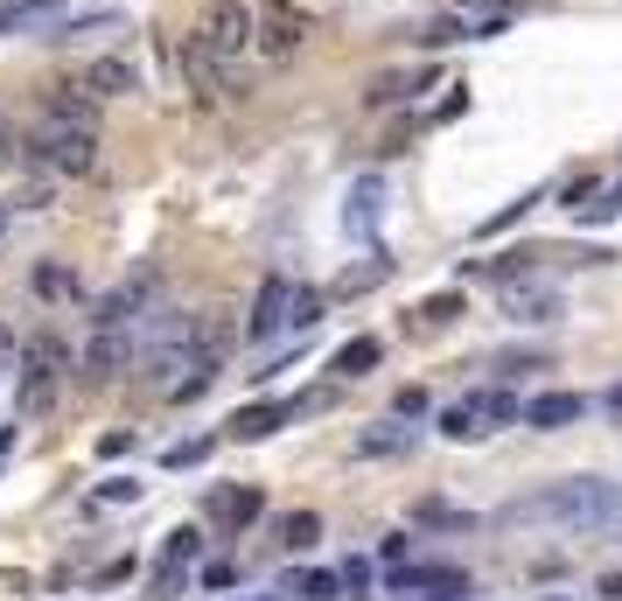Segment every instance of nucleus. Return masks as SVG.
<instances>
[{"label":"nucleus","mask_w":622,"mask_h":601,"mask_svg":"<svg viewBox=\"0 0 622 601\" xmlns=\"http://www.w3.org/2000/svg\"><path fill=\"white\" fill-rule=\"evenodd\" d=\"M622 518V490L601 476H567V483H545V490L518 497L504 524H567V532H588V524H615Z\"/></svg>","instance_id":"1"},{"label":"nucleus","mask_w":622,"mask_h":601,"mask_svg":"<svg viewBox=\"0 0 622 601\" xmlns=\"http://www.w3.org/2000/svg\"><path fill=\"white\" fill-rule=\"evenodd\" d=\"M64 371H70V350L56 343V336H35V343L22 350V364H14V406L29 412H49L56 392H64Z\"/></svg>","instance_id":"2"},{"label":"nucleus","mask_w":622,"mask_h":601,"mask_svg":"<svg viewBox=\"0 0 622 601\" xmlns=\"http://www.w3.org/2000/svg\"><path fill=\"white\" fill-rule=\"evenodd\" d=\"M29 161H43L49 175H91V168H99V134H91V126H64V120H49L43 134L29 140Z\"/></svg>","instance_id":"3"},{"label":"nucleus","mask_w":622,"mask_h":601,"mask_svg":"<svg viewBox=\"0 0 622 601\" xmlns=\"http://www.w3.org/2000/svg\"><path fill=\"white\" fill-rule=\"evenodd\" d=\"M196 43L211 49L224 70H231L238 56L252 49V8H245V0H211V14L196 22Z\"/></svg>","instance_id":"4"},{"label":"nucleus","mask_w":622,"mask_h":601,"mask_svg":"<svg viewBox=\"0 0 622 601\" xmlns=\"http://www.w3.org/2000/svg\"><path fill=\"white\" fill-rule=\"evenodd\" d=\"M155 294H161V273H155V267H140L134 280H120V287H112L99 308H91V322H99V329H134L140 315L155 308Z\"/></svg>","instance_id":"5"},{"label":"nucleus","mask_w":622,"mask_h":601,"mask_svg":"<svg viewBox=\"0 0 622 601\" xmlns=\"http://www.w3.org/2000/svg\"><path fill=\"white\" fill-rule=\"evenodd\" d=\"M252 43H259V56H294L301 43H308V14L301 8H287V0H267V8L252 14Z\"/></svg>","instance_id":"6"},{"label":"nucleus","mask_w":622,"mask_h":601,"mask_svg":"<svg viewBox=\"0 0 622 601\" xmlns=\"http://www.w3.org/2000/svg\"><path fill=\"white\" fill-rule=\"evenodd\" d=\"M134 364V329H99L91 322V336H84V356H78V371L91 385H105V378H120V371Z\"/></svg>","instance_id":"7"},{"label":"nucleus","mask_w":622,"mask_h":601,"mask_svg":"<svg viewBox=\"0 0 622 601\" xmlns=\"http://www.w3.org/2000/svg\"><path fill=\"white\" fill-rule=\"evenodd\" d=\"M176 64H182V78H190L196 105H217V99H231V70H224L217 56L196 43V35H182V43H176Z\"/></svg>","instance_id":"8"},{"label":"nucleus","mask_w":622,"mask_h":601,"mask_svg":"<svg viewBox=\"0 0 622 601\" xmlns=\"http://www.w3.org/2000/svg\"><path fill=\"white\" fill-rule=\"evenodd\" d=\"M78 84L91 91V99H134V91H140V64L126 49H105V56H91V64H84Z\"/></svg>","instance_id":"9"},{"label":"nucleus","mask_w":622,"mask_h":601,"mask_svg":"<svg viewBox=\"0 0 622 601\" xmlns=\"http://www.w3.org/2000/svg\"><path fill=\"white\" fill-rule=\"evenodd\" d=\"M378 224H385V182L378 175H364L350 190V211H343V231L357 238V246H371V252H385V238H378Z\"/></svg>","instance_id":"10"},{"label":"nucleus","mask_w":622,"mask_h":601,"mask_svg":"<svg viewBox=\"0 0 622 601\" xmlns=\"http://www.w3.org/2000/svg\"><path fill=\"white\" fill-rule=\"evenodd\" d=\"M84 0H0V35H43L49 22L78 14Z\"/></svg>","instance_id":"11"},{"label":"nucleus","mask_w":622,"mask_h":601,"mask_svg":"<svg viewBox=\"0 0 622 601\" xmlns=\"http://www.w3.org/2000/svg\"><path fill=\"white\" fill-rule=\"evenodd\" d=\"M580 412H588V399H580V392H539V399L518 406V420L539 427V434H559V427H574Z\"/></svg>","instance_id":"12"},{"label":"nucleus","mask_w":622,"mask_h":601,"mask_svg":"<svg viewBox=\"0 0 622 601\" xmlns=\"http://www.w3.org/2000/svg\"><path fill=\"white\" fill-rule=\"evenodd\" d=\"M287 287H294L287 273H267V280H259L252 322H245V336H252V343H267V336H280V322H287Z\"/></svg>","instance_id":"13"},{"label":"nucleus","mask_w":622,"mask_h":601,"mask_svg":"<svg viewBox=\"0 0 622 601\" xmlns=\"http://www.w3.org/2000/svg\"><path fill=\"white\" fill-rule=\"evenodd\" d=\"M29 287H35V300H49V308H70V300L84 294V280L64 267V259H35L29 267Z\"/></svg>","instance_id":"14"},{"label":"nucleus","mask_w":622,"mask_h":601,"mask_svg":"<svg viewBox=\"0 0 622 601\" xmlns=\"http://www.w3.org/2000/svg\"><path fill=\"white\" fill-rule=\"evenodd\" d=\"M91 35H126V22L112 8H99V14H64V22H49L35 43H91Z\"/></svg>","instance_id":"15"},{"label":"nucleus","mask_w":622,"mask_h":601,"mask_svg":"<svg viewBox=\"0 0 622 601\" xmlns=\"http://www.w3.org/2000/svg\"><path fill=\"white\" fill-rule=\"evenodd\" d=\"M287 420H294V399H267V406L231 412V427H224V434H231V441H267L273 427H287Z\"/></svg>","instance_id":"16"},{"label":"nucleus","mask_w":622,"mask_h":601,"mask_svg":"<svg viewBox=\"0 0 622 601\" xmlns=\"http://www.w3.org/2000/svg\"><path fill=\"white\" fill-rule=\"evenodd\" d=\"M392 588L399 594H468V574L462 567H399Z\"/></svg>","instance_id":"17"},{"label":"nucleus","mask_w":622,"mask_h":601,"mask_svg":"<svg viewBox=\"0 0 622 601\" xmlns=\"http://www.w3.org/2000/svg\"><path fill=\"white\" fill-rule=\"evenodd\" d=\"M43 112H49V120H64V126H91V134H99V99H91L84 84H49Z\"/></svg>","instance_id":"18"},{"label":"nucleus","mask_w":622,"mask_h":601,"mask_svg":"<svg viewBox=\"0 0 622 601\" xmlns=\"http://www.w3.org/2000/svg\"><path fill=\"white\" fill-rule=\"evenodd\" d=\"M378 356H385V343H378V336H350V343L336 350V378H343V385L371 378V371H378Z\"/></svg>","instance_id":"19"},{"label":"nucleus","mask_w":622,"mask_h":601,"mask_svg":"<svg viewBox=\"0 0 622 601\" xmlns=\"http://www.w3.org/2000/svg\"><path fill=\"white\" fill-rule=\"evenodd\" d=\"M259 511H267V497H259L252 483H245V490H217V497H211V518H217V524H231V532H245V524H252Z\"/></svg>","instance_id":"20"},{"label":"nucleus","mask_w":622,"mask_h":601,"mask_svg":"<svg viewBox=\"0 0 622 601\" xmlns=\"http://www.w3.org/2000/svg\"><path fill=\"white\" fill-rule=\"evenodd\" d=\"M504 315H511V322H553V315H559V294H545V287H511V294H504Z\"/></svg>","instance_id":"21"},{"label":"nucleus","mask_w":622,"mask_h":601,"mask_svg":"<svg viewBox=\"0 0 622 601\" xmlns=\"http://www.w3.org/2000/svg\"><path fill=\"white\" fill-rule=\"evenodd\" d=\"M350 447H357L364 462H378V455H412V427H364Z\"/></svg>","instance_id":"22"},{"label":"nucleus","mask_w":622,"mask_h":601,"mask_svg":"<svg viewBox=\"0 0 622 601\" xmlns=\"http://www.w3.org/2000/svg\"><path fill=\"white\" fill-rule=\"evenodd\" d=\"M441 434H448V441H483V434H489L483 399H455V406L441 412Z\"/></svg>","instance_id":"23"},{"label":"nucleus","mask_w":622,"mask_h":601,"mask_svg":"<svg viewBox=\"0 0 622 601\" xmlns=\"http://www.w3.org/2000/svg\"><path fill=\"white\" fill-rule=\"evenodd\" d=\"M280 594H287V601H336L343 588H336V574L308 567V574H287V580H280Z\"/></svg>","instance_id":"24"},{"label":"nucleus","mask_w":622,"mask_h":601,"mask_svg":"<svg viewBox=\"0 0 622 601\" xmlns=\"http://www.w3.org/2000/svg\"><path fill=\"white\" fill-rule=\"evenodd\" d=\"M196 559H203V532H190V524H176V532L161 538V567H182V574H190Z\"/></svg>","instance_id":"25"},{"label":"nucleus","mask_w":622,"mask_h":601,"mask_svg":"<svg viewBox=\"0 0 622 601\" xmlns=\"http://www.w3.org/2000/svg\"><path fill=\"white\" fill-rule=\"evenodd\" d=\"M315 538H323V518H315V511H287V518H280V546H287V553H308Z\"/></svg>","instance_id":"26"},{"label":"nucleus","mask_w":622,"mask_h":601,"mask_svg":"<svg viewBox=\"0 0 622 601\" xmlns=\"http://www.w3.org/2000/svg\"><path fill=\"white\" fill-rule=\"evenodd\" d=\"M315 322H323V294L315 287H287V322L280 329H315Z\"/></svg>","instance_id":"27"},{"label":"nucleus","mask_w":622,"mask_h":601,"mask_svg":"<svg viewBox=\"0 0 622 601\" xmlns=\"http://www.w3.org/2000/svg\"><path fill=\"white\" fill-rule=\"evenodd\" d=\"M211 434H196V441H176V447H161V468H196V462H211Z\"/></svg>","instance_id":"28"},{"label":"nucleus","mask_w":622,"mask_h":601,"mask_svg":"<svg viewBox=\"0 0 622 601\" xmlns=\"http://www.w3.org/2000/svg\"><path fill=\"white\" fill-rule=\"evenodd\" d=\"M539 203H545L539 190H524L518 203H504V211H497V217H483V238H497V231H511V224H518L524 211H539Z\"/></svg>","instance_id":"29"},{"label":"nucleus","mask_w":622,"mask_h":601,"mask_svg":"<svg viewBox=\"0 0 622 601\" xmlns=\"http://www.w3.org/2000/svg\"><path fill=\"white\" fill-rule=\"evenodd\" d=\"M385 273H392V259L378 252V259H371V267H357V273H343V280H336V294H371V287H378Z\"/></svg>","instance_id":"30"},{"label":"nucleus","mask_w":622,"mask_h":601,"mask_svg":"<svg viewBox=\"0 0 622 601\" xmlns=\"http://www.w3.org/2000/svg\"><path fill=\"white\" fill-rule=\"evenodd\" d=\"M476 399H483V420H489V427L518 420V392H476Z\"/></svg>","instance_id":"31"},{"label":"nucleus","mask_w":622,"mask_h":601,"mask_svg":"<svg viewBox=\"0 0 622 601\" xmlns=\"http://www.w3.org/2000/svg\"><path fill=\"white\" fill-rule=\"evenodd\" d=\"M462 315V294L448 287V294H433V300H420V322H455Z\"/></svg>","instance_id":"32"},{"label":"nucleus","mask_w":622,"mask_h":601,"mask_svg":"<svg viewBox=\"0 0 622 601\" xmlns=\"http://www.w3.org/2000/svg\"><path fill=\"white\" fill-rule=\"evenodd\" d=\"M462 35H468V22H455V14H441V22H433V29L420 35V43H427V49H448V43H462Z\"/></svg>","instance_id":"33"},{"label":"nucleus","mask_w":622,"mask_h":601,"mask_svg":"<svg viewBox=\"0 0 622 601\" xmlns=\"http://www.w3.org/2000/svg\"><path fill=\"white\" fill-rule=\"evenodd\" d=\"M406 91H412L406 78H378V84H371V91H364V105H399V99H406Z\"/></svg>","instance_id":"34"},{"label":"nucleus","mask_w":622,"mask_h":601,"mask_svg":"<svg viewBox=\"0 0 622 601\" xmlns=\"http://www.w3.org/2000/svg\"><path fill=\"white\" fill-rule=\"evenodd\" d=\"M14 211H49V182H43V175L22 182V190H14Z\"/></svg>","instance_id":"35"},{"label":"nucleus","mask_w":622,"mask_h":601,"mask_svg":"<svg viewBox=\"0 0 622 601\" xmlns=\"http://www.w3.org/2000/svg\"><path fill=\"white\" fill-rule=\"evenodd\" d=\"M336 588H343V594H364V588H371V559H350V567L336 574Z\"/></svg>","instance_id":"36"},{"label":"nucleus","mask_w":622,"mask_h":601,"mask_svg":"<svg viewBox=\"0 0 622 601\" xmlns=\"http://www.w3.org/2000/svg\"><path fill=\"white\" fill-rule=\"evenodd\" d=\"M140 497V483L134 476H112V483H99V503H134Z\"/></svg>","instance_id":"37"},{"label":"nucleus","mask_w":622,"mask_h":601,"mask_svg":"<svg viewBox=\"0 0 622 601\" xmlns=\"http://www.w3.org/2000/svg\"><path fill=\"white\" fill-rule=\"evenodd\" d=\"M392 412H399V420H420V412H427V392H399V399H392Z\"/></svg>","instance_id":"38"},{"label":"nucleus","mask_w":622,"mask_h":601,"mask_svg":"<svg viewBox=\"0 0 622 601\" xmlns=\"http://www.w3.org/2000/svg\"><path fill=\"white\" fill-rule=\"evenodd\" d=\"M231 580H238L231 559H211V567H203V588H231Z\"/></svg>","instance_id":"39"},{"label":"nucleus","mask_w":622,"mask_h":601,"mask_svg":"<svg viewBox=\"0 0 622 601\" xmlns=\"http://www.w3.org/2000/svg\"><path fill=\"white\" fill-rule=\"evenodd\" d=\"M126 447H134V434H120V427H112V434H99V455H105V462L126 455Z\"/></svg>","instance_id":"40"},{"label":"nucleus","mask_w":622,"mask_h":601,"mask_svg":"<svg viewBox=\"0 0 622 601\" xmlns=\"http://www.w3.org/2000/svg\"><path fill=\"white\" fill-rule=\"evenodd\" d=\"M580 196H595V175H574V182H567V190H559V203H567V211H574V203H580Z\"/></svg>","instance_id":"41"},{"label":"nucleus","mask_w":622,"mask_h":601,"mask_svg":"<svg viewBox=\"0 0 622 601\" xmlns=\"http://www.w3.org/2000/svg\"><path fill=\"white\" fill-rule=\"evenodd\" d=\"M601 406H609V420L622 427V385H609V399H601Z\"/></svg>","instance_id":"42"},{"label":"nucleus","mask_w":622,"mask_h":601,"mask_svg":"<svg viewBox=\"0 0 622 601\" xmlns=\"http://www.w3.org/2000/svg\"><path fill=\"white\" fill-rule=\"evenodd\" d=\"M8 455H14V427H0V468H8Z\"/></svg>","instance_id":"43"},{"label":"nucleus","mask_w":622,"mask_h":601,"mask_svg":"<svg viewBox=\"0 0 622 601\" xmlns=\"http://www.w3.org/2000/svg\"><path fill=\"white\" fill-rule=\"evenodd\" d=\"M8 155H14V126L0 120V161H8Z\"/></svg>","instance_id":"44"},{"label":"nucleus","mask_w":622,"mask_h":601,"mask_svg":"<svg viewBox=\"0 0 622 601\" xmlns=\"http://www.w3.org/2000/svg\"><path fill=\"white\" fill-rule=\"evenodd\" d=\"M462 8H489V14H497V8H504V0H462Z\"/></svg>","instance_id":"45"},{"label":"nucleus","mask_w":622,"mask_h":601,"mask_svg":"<svg viewBox=\"0 0 622 601\" xmlns=\"http://www.w3.org/2000/svg\"><path fill=\"white\" fill-rule=\"evenodd\" d=\"M433 601H462V594H433Z\"/></svg>","instance_id":"46"},{"label":"nucleus","mask_w":622,"mask_h":601,"mask_svg":"<svg viewBox=\"0 0 622 601\" xmlns=\"http://www.w3.org/2000/svg\"><path fill=\"white\" fill-rule=\"evenodd\" d=\"M545 601H567V594H545Z\"/></svg>","instance_id":"47"}]
</instances>
